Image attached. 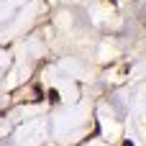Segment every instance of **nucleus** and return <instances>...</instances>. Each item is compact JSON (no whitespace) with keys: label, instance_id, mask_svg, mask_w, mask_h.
Wrapping results in <instances>:
<instances>
[{"label":"nucleus","instance_id":"f257e3e1","mask_svg":"<svg viewBox=\"0 0 146 146\" xmlns=\"http://www.w3.org/2000/svg\"><path fill=\"white\" fill-rule=\"evenodd\" d=\"M49 100H51V103H56V100H59V92H56V90H51V92H49Z\"/></svg>","mask_w":146,"mask_h":146}]
</instances>
